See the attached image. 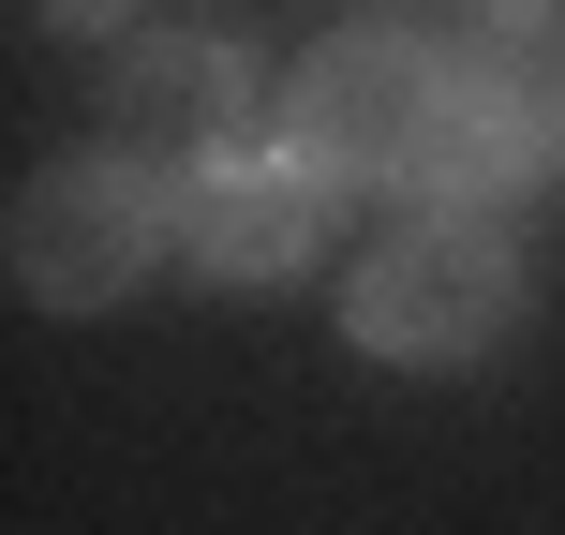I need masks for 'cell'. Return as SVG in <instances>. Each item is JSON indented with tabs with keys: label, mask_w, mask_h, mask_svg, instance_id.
<instances>
[{
	"label": "cell",
	"mask_w": 565,
	"mask_h": 535,
	"mask_svg": "<svg viewBox=\"0 0 565 535\" xmlns=\"http://www.w3.org/2000/svg\"><path fill=\"white\" fill-rule=\"evenodd\" d=\"M461 89H477V45H431V30H402V15H342L328 45L298 60V89H282V149H298L312 179H342V194L431 208L447 135H461Z\"/></svg>",
	"instance_id": "1"
},
{
	"label": "cell",
	"mask_w": 565,
	"mask_h": 535,
	"mask_svg": "<svg viewBox=\"0 0 565 535\" xmlns=\"http://www.w3.org/2000/svg\"><path fill=\"white\" fill-rule=\"evenodd\" d=\"M521 238L491 224V208H417V224H387L342 282V342L387 372H477L491 342L521 328Z\"/></svg>",
	"instance_id": "2"
},
{
	"label": "cell",
	"mask_w": 565,
	"mask_h": 535,
	"mask_svg": "<svg viewBox=\"0 0 565 535\" xmlns=\"http://www.w3.org/2000/svg\"><path fill=\"white\" fill-rule=\"evenodd\" d=\"M164 254H179V179H149L135 149H60L15 194V298L45 312H119Z\"/></svg>",
	"instance_id": "3"
},
{
	"label": "cell",
	"mask_w": 565,
	"mask_h": 535,
	"mask_svg": "<svg viewBox=\"0 0 565 535\" xmlns=\"http://www.w3.org/2000/svg\"><path fill=\"white\" fill-rule=\"evenodd\" d=\"M105 149H135L149 179H209L224 149H268L254 60L224 30H135L105 60Z\"/></svg>",
	"instance_id": "4"
},
{
	"label": "cell",
	"mask_w": 565,
	"mask_h": 535,
	"mask_svg": "<svg viewBox=\"0 0 565 535\" xmlns=\"http://www.w3.org/2000/svg\"><path fill=\"white\" fill-rule=\"evenodd\" d=\"M342 224V179H312L298 149H224L209 179H179V254H194L209 282H298L312 254H328Z\"/></svg>",
	"instance_id": "5"
},
{
	"label": "cell",
	"mask_w": 565,
	"mask_h": 535,
	"mask_svg": "<svg viewBox=\"0 0 565 535\" xmlns=\"http://www.w3.org/2000/svg\"><path fill=\"white\" fill-rule=\"evenodd\" d=\"M30 15H45V30H119L135 0H30Z\"/></svg>",
	"instance_id": "6"
},
{
	"label": "cell",
	"mask_w": 565,
	"mask_h": 535,
	"mask_svg": "<svg viewBox=\"0 0 565 535\" xmlns=\"http://www.w3.org/2000/svg\"><path fill=\"white\" fill-rule=\"evenodd\" d=\"M491 15H507V0H491Z\"/></svg>",
	"instance_id": "7"
}]
</instances>
